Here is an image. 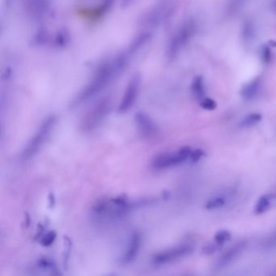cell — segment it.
Wrapping results in <instances>:
<instances>
[{
  "label": "cell",
  "instance_id": "cell-1",
  "mask_svg": "<svg viewBox=\"0 0 276 276\" xmlns=\"http://www.w3.org/2000/svg\"><path fill=\"white\" fill-rule=\"evenodd\" d=\"M131 57L128 51H126L119 54L111 61L106 62L100 66L90 82L75 97L72 101V107L80 106L106 89L114 79L124 72Z\"/></svg>",
  "mask_w": 276,
  "mask_h": 276
},
{
  "label": "cell",
  "instance_id": "cell-2",
  "mask_svg": "<svg viewBox=\"0 0 276 276\" xmlns=\"http://www.w3.org/2000/svg\"><path fill=\"white\" fill-rule=\"evenodd\" d=\"M56 121L57 118L55 115H51L45 119L44 122L42 123L32 139H30L24 149L22 152L23 158H30L40 151L51 135V131H53Z\"/></svg>",
  "mask_w": 276,
  "mask_h": 276
},
{
  "label": "cell",
  "instance_id": "cell-3",
  "mask_svg": "<svg viewBox=\"0 0 276 276\" xmlns=\"http://www.w3.org/2000/svg\"><path fill=\"white\" fill-rule=\"evenodd\" d=\"M111 110V100L106 97L100 100L93 106L81 122V129L84 132H90L99 127L101 122L105 120Z\"/></svg>",
  "mask_w": 276,
  "mask_h": 276
},
{
  "label": "cell",
  "instance_id": "cell-4",
  "mask_svg": "<svg viewBox=\"0 0 276 276\" xmlns=\"http://www.w3.org/2000/svg\"><path fill=\"white\" fill-rule=\"evenodd\" d=\"M196 31V25L193 21H188L177 30L169 42L167 49V56L170 59H175L182 49L186 47Z\"/></svg>",
  "mask_w": 276,
  "mask_h": 276
},
{
  "label": "cell",
  "instance_id": "cell-5",
  "mask_svg": "<svg viewBox=\"0 0 276 276\" xmlns=\"http://www.w3.org/2000/svg\"><path fill=\"white\" fill-rule=\"evenodd\" d=\"M192 150L189 147H183L173 153L158 155L152 160V167L156 170L169 169L177 166L190 159Z\"/></svg>",
  "mask_w": 276,
  "mask_h": 276
},
{
  "label": "cell",
  "instance_id": "cell-6",
  "mask_svg": "<svg viewBox=\"0 0 276 276\" xmlns=\"http://www.w3.org/2000/svg\"><path fill=\"white\" fill-rule=\"evenodd\" d=\"M173 13V7L168 2L160 3L143 17L142 23L144 26L155 27L165 22Z\"/></svg>",
  "mask_w": 276,
  "mask_h": 276
},
{
  "label": "cell",
  "instance_id": "cell-7",
  "mask_svg": "<svg viewBox=\"0 0 276 276\" xmlns=\"http://www.w3.org/2000/svg\"><path fill=\"white\" fill-rule=\"evenodd\" d=\"M193 247L189 244H181L167 250L162 251L153 256L152 261L156 265H165L186 257L193 252Z\"/></svg>",
  "mask_w": 276,
  "mask_h": 276
},
{
  "label": "cell",
  "instance_id": "cell-8",
  "mask_svg": "<svg viewBox=\"0 0 276 276\" xmlns=\"http://www.w3.org/2000/svg\"><path fill=\"white\" fill-rule=\"evenodd\" d=\"M141 85V77L139 74H135L131 80L129 81L124 95L121 100L120 105L118 106V112L120 114H124L131 110L139 95V89Z\"/></svg>",
  "mask_w": 276,
  "mask_h": 276
},
{
  "label": "cell",
  "instance_id": "cell-9",
  "mask_svg": "<svg viewBox=\"0 0 276 276\" xmlns=\"http://www.w3.org/2000/svg\"><path fill=\"white\" fill-rule=\"evenodd\" d=\"M246 246V240H241L240 242L232 245L228 250L225 251L217 260L215 263V269L220 270L223 268L227 267L244 252Z\"/></svg>",
  "mask_w": 276,
  "mask_h": 276
},
{
  "label": "cell",
  "instance_id": "cell-10",
  "mask_svg": "<svg viewBox=\"0 0 276 276\" xmlns=\"http://www.w3.org/2000/svg\"><path fill=\"white\" fill-rule=\"evenodd\" d=\"M135 122L137 123L138 128L144 137L151 139L154 137L158 132V128L156 123L152 120V118L148 114L143 112H138L135 114Z\"/></svg>",
  "mask_w": 276,
  "mask_h": 276
},
{
  "label": "cell",
  "instance_id": "cell-11",
  "mask_svg": "<svg viewBox=\"0 0 276 276\" xmlns=\"http://www.w3.org/2000/svg\"><path fill=\"white\" fill-rule=\"evenodd\" d=\"M142 236L139 232H134L131 235V239L127 245L126 253L122 258V262L124 264H128L132 262L137 257L139 249L141 248Z\"/></svg>",
  "mask_w": 276,
  "mask_h": 276
},
{
  "label": "cell",
  "instance_id": "cell-12",
  "mask_svg": "<svg viewBox=\"0 0 276 276\" xmlns=\"http://www.w3.org/2000/svg\"><path fill=\"white\" fill-rule=\"evenodd\" d=\"M260 87H261V79L259 77H256L243 87L240 91V95L245 101H252L259 93Z\"/></svg>",
  "mask_w": 276,
  "mask_h": 276
},
{
  "label": "cell",
  "instance_id": "cell-13",
  "mask_svg": "<svg viewBox=\"0 0 276 276\" xmlns=\"http://www.w3.org/2000/svg\"><path fill=\"white\" fill-rule=\"evenodd\" d=\"M276 204V194H268L260 197L256 202L254 213L256 215H261L268 211L273 205Z\"/></svg>",
  "mask_w": 276,
  "mask_h": 276
},
{
  "label": "cell",
  "instance_id": "cell-14",
  "mask_svg": "<svg viewBox=\"0 0 276 276\" xmlns=\"http://www.w3.org/2000/svg\"><path fill=\"white\" fill-rule=\"evenodd\" d=\"M29 9L33 15L41 17L47 13L50 7V0H29Z\"/></svg>",
  "mask_w": 276,
  "mask_h": 276
},
{
  "label": "cell",
  "instance_id": "cell-15",
  "mask_svg": "<svg viewBox=\"0 0 276 276\" xmlns=\"http://www.w3.org/2000/svg\"><path fill=\"white\" fill-rule=\"evenodd\" d=\"M150 38H151V34L148 32L143 33V34L139 35L137 38H135V40H133L131 46L129 47L128 50H127L129 53L131 54V55L136 53L142 47H144L148 43Z\"/></svg>",
  "mask_w": 276,
  "mask_h": 276
},
{
  "label": "cell",
  "instance_id": "cell-16",
  "mask_svg": "<svg viewBox=\"0 0 276 276\" xmlns=\"http://www.w3.org/2000/svg\"><path fill=\"white\" fill-rule=\"evenodd\" d=\"M192 92L194 97L197 99L202 101L206 97V89H205V84L203 79L201 76H197L193 80L191 85Z\"/></svg>",
  "mask_w": 276,
  "mask_h": 276
},
{
  "label": "cell",
  "instance_id": "cell-17",
  "mask_svg": "<svg viewBox=\"0 0 276 276\" xmlns=\"http://www.w3.org/2000/svg\"><path fill=\"white\" fill-rule=\"evenodd\" d=\"M261 114L258 113H252L244 117L242 120L240 121V127L247 128V127H253L254 125L257 124L261 122Z\"/></svg>",
  "mask_w": 276,
  "mask_h": 276
},
{
  "label": "cell",
  "instance_id": "cell-18",
  "mask_svg": "<svg viewBox=\"0 0 276 276\" xmlns=\"http://www.w3.org/2000/svg\"><path fill=\"white\" fill-rule=\"evenodd\" d=\"M255 36V26L253 22L249 20H246L243 24L242 26V38L244 41L249 42L252 40Z\"/></svg>",
  "mask_w": 276,
  "mask_h": 276
},
{
  "label": "cell",
  "instance_id": "cell-19",
  "mask_svg": "<svg viewBox=\"0 0 276 276\" xmlns=\"http://www.w3.org/2000/svg\"><path fill=\"white\" fill-rule=\"evenodd\" d=\"M226 198L223 195H217V196L213 197L207 201L205 205V207L207 210H214V209L219 208L225 205Z\"/></svg>",
  "mask_w": 276,
  "mask_h": 276
},
{
  "label": "cell",
  "instance_id": "cell-20",
  "mask_svg": "<svg viewBox=\"0 0 276 276\" xmlns=\"http://www.w3.org/2000/svg\"><path fill=\"white\" fill-rule=\"evenodd\" d=\"M70 41V35L66 30H61L58 33L54 39V45L57 47H64Z\"/></svg>",
  "mask_w": 276,
  "mask_h": 276
},
{
  "label": "cell",
  "instance_id": "cell-21",
  "mask_svg": "<svg viewBox=\"0 0 276 276\" xmlns=\"http://www.w3.org/2000/svg\"><path fill=\"white\" fill-rule=\"evenodd\" d=\"M262 248L265 250L271 251L276 249V229L274 232L264 239L262 242Z\"/></svg>",
  "mask_w": 276,
  "mask_h": 276
},
{
  "label": "cell",
  "instance_id": "cell-22",
  "mask_svg": "<svg viewBox=\"0 0 276 276\" xmlns=\"http://www.w3.org/2000/svg\"><path fill=\"white\" fill-rule=\"evenodd\" d=\"M231 236H232V234L228 232V230H220L215 233V241L218 244L223 245L224 243L227 242L231 239Z\"/></svg>",
  "mask_w": 276,
  "mask_h": 276
},
{
  "label": "cell",
  "instance_id": "cell-23",
  "mask_svg": "<svg viewBox=\"0 0 276 276\" xmlns=\"http://www.w3.org/2000/svg\"><path fill=\"white\" fill-rule=\"evenodd\" d=\"M247 0H229L228 9L230 13H238L245 5Z\"/></svg>",
  "mask_w": 276,
  "mask_h": 276
},
{
  "label": "cell",
  "instance_id": "cell-24",
  "mask_svg": "<svg viewBox=\"0 0 276 276\" xmlns=\"http://www.w3.org/2000/svg\"><path fill=\"white\" fill-rule=\"evenodd\" d=\"M114 3V0H103V2L101 3L99 7H97V10H96L94 14L99 16L106 13L110 9V8H111Z\"/></svg>",
  "mask_w": 276,
  "mask_h": 276
},
{
  "label": "cell",
  "instance_id": "cell-25",
  "mask_svg": "<svg viewBox=\"0 0 276 276\" xmlns=\"http://www.w3.org/2000/svg\"><path fill=\"white\" fill-rule=\"evenodd\" d=\"M221 244H218L217 242L214 241V243H210L203 246L202 248V253L206 255H211L215 253L216 251L221 249Z\"/></svg>",
  "mask_w": 276,
  "mask_h": 276
},
{
  "label": "cell",
  "instance_id": "cell-26",
  "mask_svg": "<svg viewBox=\"0 0 276 276\" xmlns=\"http://www.w3.org/2000/svg\"><path fill=\"white\" fill-rule=\"evenodd\" d=\"M56 236H57V234L55 231L49 232L48 233L46 234L43 236V239L41 240V243H42L43 246H50V245L53 244L54 241L56 239Z\"/></svg>",
  "mask_w": 276,
  "mask_h": 276
},
{
  "label": "cell",
  "instance_id": "cell-27",
  "mask_svg": "<svg viewBox=\"0 0 276 276\" xmlns=\"http://www.w3.org/2000/svg\"><path fill=\"white\" fill-rule=\"evenodd\" d=\"M200 106L204 110H213L216 108V103H215V101H213L211 98L205 97L204 99L200 101Z\"/></svg>",
  "mask_w": 276,
  "mask_h": 276
},
{
  "label": "cell",
  "instance_id": "cell-28",
  "mask_svg": "<svg viewBox=\"0 0 276 276\" xmlns=\"http://www.w3.org/2000/svg\"><path fill=\"white\" fill-rule=\"evenodd\" d=\"M204 156V152L201 149H196L192 151L190 159L192 162H198V160Z\"/></svg>",
  "mask_w": 276,
  "mask_h": 276
},
{
  "label": "cell",
  "instance_id": "cell-29",
  "mask_svg": "<svg viewBox=\"0 0 276 276\" xmlns=\"http://www.w3.org/2000/svg\"><path fill=\"white\" fill-rule=\"evenodd\" d=\"M261 59L263 60L264 63H269L270 59H271V52L270 49L268 47H263L261 49Z\"/></svg>",
  "mask_w": 276,
  "mask_h": 276
},
{
  "label": "cell",
  "instance_id": "cell-30",
  "mask_svg": "<svg viewBox=\"0 0 276 276\" xmlns=\"http://www.w3.org/2000/svg\"><path fill=\"white\" fill-rule=\"evenodd\" d=\"M273 8L276 12V0H273Z\"/></svg>",
  "mask_w": 276,
  "mask_h": 276
}]
</instances>
